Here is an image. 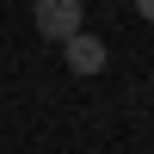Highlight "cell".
Listing matches in <instances>:
<instances>
[{
	"mask_svg": "<svg viewBox=\"0 0 154 154\" xmlns=\"http://www.w3.org/2000/svg\"><path fill=\"white\" fill-rule=\"evenodd\" d=\"M86 6L80 0H31V25H37V37H49V43H68V37H80L86 31Z\"/></svg>",
	"mask_w": 154,
	"mask_h": 154,
	"instance_id": "cell-1",
	"label": "cell"
},
{
	"mask_svg": "<svg viewBox=\"0 0 154 154\" xmlns=\"http://www.w3.org/2000/svg\"><path fill=\"white\" fill-rule=\"evenodd\" d=\"M62 62H68V74H105L111 49L99 43L93 31H80V37H68V43H62Z\"/></svg>",
	"mask_w": 154,
	"mask_h": 154,
	"instance_id": "cell-2",
	"label": "cell"
},
{
	"mask_svg": "<svg viewBox=\"0 0 154 154\" xmlns=\"http://www.w3.org/2000/svg\"><path fill=\"white\" fill-rule=\"evenodd\" d=\"M136 12H142V19H148V25H154V0H136Z\"/></svg>",
	"mask_w": 154,
	"mask_h": 154,
	"instance_id": "cell-3",
	"label": "cell"
}]
</instances>
